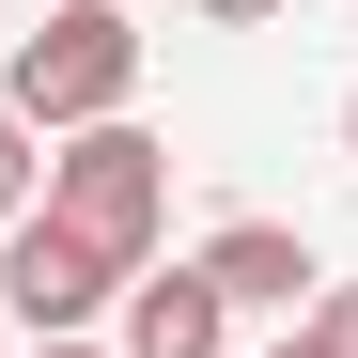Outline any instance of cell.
Listing matches in <instances>:
<instances>
[{
  "label": "cell",
  "instance_id": "3",
  "mask_svg": "<svg viewBox=\"0 0 358 358\" xmlns=\"http://www.w3.org/2000/svg\"><path fill=\"white\" fill-rule=\"evenodd\" d=\"M0 296H16V327H31V343H94V312H125V265L78 250V234L31 203L16 234H0Z\"/></svg>",
  "mask_w": 358,
  "mask_h": 358
},
{
  "label": "cell",
  "instance_id": "1",
  "mask_svg": "<svg viewBox=\"0 0 358 358\" xmlns=\"http://www.w3.org/2000/svg\"><path fill=\"white\" fill-rule=\"evenodd\" d=\"M141 94V16L125 0H63V16L16 31V78H0V109H16L31 141H78V125H125Z\"/></svg>",
  "mask_w": 358,
  "mask_h": 358
},
{
  "label": "cell",
  "instance_id": "8",
  "mask_svg": "<svg viewBox=\"0 0 358 358\" xmlns=\"http://www.w3.org/2000/svg\"><path fill=\"white\" fill-rule=\"evenodd\" d=\"M187 16H203V31H265L280 0H187Z\"/></svg>",
  "mask_w": 358,
  "mask_h": 358
},
{
  "label": "cell",
  "instance_id": "9",
  "mask_svg": "<svg viewBox=\"0 0 358 358\" xmlns=\"http://www.w3.org/2000/svg\"><path fill=\"white\" fill-rule=\"evenodd\" d=\"M31 358H109V343H31Z\"/></svg>",
  "mask_w": 358,
  "mask_h": 358
},
{
  "label": "cell",
  "instance_id": "6",
  "mask_svg": "<svg viewBox=\"0 0 358 358\" xmlns=\"http://www.w3.org/2000/svg\"><path fill=\"white\" fill-rule=\"evenodd\" d=\"M31 203H47V141H31V125H16V109H0V234H16V218H31Z\"/></svg>",
  "mask_w": 358,
  "mask_h": 358
},
{
  "label": "cell",
  "instance_id": "4",
  "mask_svg": "<svg viewBox=\"0 0 358 358\" xmlns=\"http://www.w3.org/2000/svg\"><path fill=\"white\" fill-rule=\"evenodd\" d=\"M187 265L234 296V312H312V296H327V280H312V234H296V218H218Z\"/></svg>",
  "mask_w": 358,
  "mask_h": 358
},
{
  "label": "cell",
  "instance_id": "10",
  "mask_svg": "<svg viewBox=\"0 0 358 358\" xmlns=\"http://www.w3.org/2000/svg\"><path fill=\"white\" fill-rule=\"evenodd\" d=\"M343 156H358V94H343Z\"/></svg>",
  "mask_w": 358,
  "mask_h": 358
},
{
  "label": "cell",
  "instance_id": "5",
  "mask_svg": "<svg viewBox=\"0 0 358 358\" xmlns=\"http://www.w3.org/2000/svg\"><path fill=\"white\" fill-rule=\"evenodd\" d=\"M234 343V296L203 265H141L125 280V358H218Z\"/></svg>",
  "mask_w": 358,
  "mask_h": 358
},
{
  "label": "cell",
  "instance_id": "2",
  "mask_svg": "<svg viewBox=\"0 0 358 358\" xmlns=\"http://www.w3.org/2000/svg\"><path fill=\"white\" fill-rule=\"evenodd\" d=\"M47 218L141 280V265H156V218H171V141H156V125H78V141H47Z\"/></svg>",
  "mask_w": 358,
  "mask_h": 358
},
{
  "label": "cell",
  "instance_id": "7",
  "mask_svg": "<svg viewBox=\"0 0 358 358\" xmlns=\"http://www.w3.org/2000/svg\"><path fill=\"white\" fill-rule=\"evenodd\" d=\"M280 358H358V280H327L312 312H296V343H280Z\"/></svg>",
  "mask_w": 358,
  "mask_h": 358
}]
</instances>
